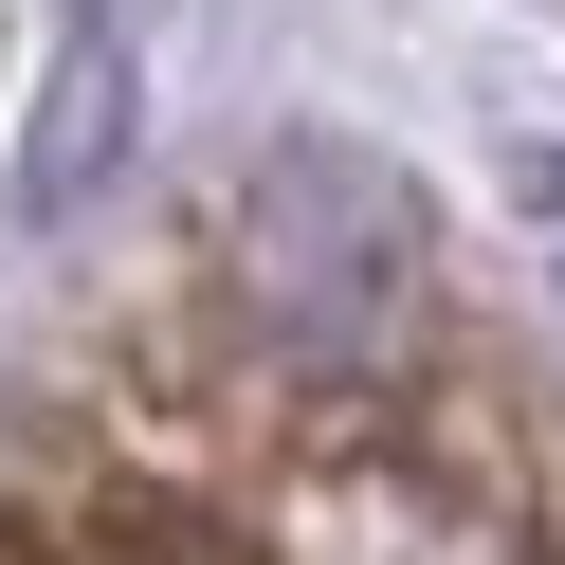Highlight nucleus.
<instances>
[{
    "label": "nucleus",
    "instance_id": "obj_1",
    "mask_svg": "<svg viewBox=\"0 0 565 565\" xmlns=\"http://www.w3.org/2000/svg\"><path fill=\"white\" fill-rule=\"evenodd\" d=\"M201 274H220V310H237L256 365L383 383L419 347V310H438V220H419V183L365 164V147H274V164L220 183V256Z\"/></svg>",
    "mask_w": 565,
    "mask_h": 565
},
{
    "label": "nucleus",
    "instance_id": "obj_3",
    "mask_svg": "<svg viewBox=\"0 0 565 565\" xmlns=\"http://www.w3.org/2000/svg\"><path fill=\"white\" fill-rule=\"evenodd\" d=\"M19 565H183V511L147 475H92V492H38L19 511Z\"/></svg>",
    "mask_w": 565,
    "mask_h": 565
},
{
    "label": "nucleus",
    "instance_id": "obj_2",
    "mask_svg": "<svg viewBox=\"0 0 565 565\" xmlns=\"http://www.w3.org/2000/svg\"><path fill=\"white\" fill-rule=\"evenodd\" d=\"M110 147H128V38H110V19H74V55H55V110H38V164H19V220H74Z\"/></svg>",
    "mask_w": 565,
    "mask_h": 565
}]
</instances>
